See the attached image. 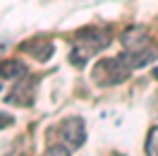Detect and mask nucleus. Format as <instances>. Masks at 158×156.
<instances>
[{"label": "nucleus", "mask_w": 158, "mask_h": 156, "mask_svg": "<svg viewBox=\"0 0 158 156\" xmlns=\"http://www.w3.org/2000/svg\"><path fill=\"white\" fill-rule=\"evenodd\" d=\"M110 43V34L98 27H86L77 34V48L72 50V63L84 67L86 60L94 58L98 50H103Z\"/></svg>", "instance_id": "f257e3e1"}, {"label": "nucleus", "mask_w": 158, "mask_h": 156, "mask_svg": "<svg viewBox=\"0 0 158 156\" xmlns=\"http://www.w3.org/2000/svg\"><path fill=\"white\" fill-rule=\"evenodd\" d=\"M129 63L125 60V55H118V58H103L96 63L94 67V82L98 87H113L118 82H125L129 77Z\"/></svg>", "instance_id": "f03ea898"}, {"label": "nucleus", "mask_w": 158, "mask_h": 156, "mask_svg": "<svg viewBox=\"0 0 158 156\" xmlns=\"http://www.w3.org/2000/svg\"><path fill=\"white\" fill-rule=\"evenodd\" d=\"M58 132H60V142L69 149H77V146L84 144L86 139V127H84V120L81 118H67L58 125Z\"/></svg>", "instance_id": "7ed1b4c3"}, {"label": "nucleus", "mask_w": 158, "mask_h": 156, "mask_svg": "<svg viewBox=\"0 0 158 156\" xmlns=\"http://www.w3.org/2000/svg\"><path fill=\"white\" fill-rule=\"evenodd\" d=\"M19 50L31 55L34 60H48L53 55V43L48 39H31L29 43H22Z\"/></svg>", "instance_id": "20e7f679"}, {"label": "nucleus", "mask_w": 158, "mask_h": 156, "mask_svg": "<svg viewBox=\"0 0 158 156\" xmlns=\"http://www.w3.org/2000/svg\"><path fill=\"white\" fill-rule=\"evenodd\" d=\"M146 43H148V34L141 27H132L129 31L122 34V46L127 50H139V48H144Z\"/></svg>", "instance_id": "39448f33"}, {"label": "nucleus", "mask_w": 158, "mask_h": 156, "mask_svg": "<svg viewBox=\"0 0 158 156\" xmlns=\"http://www.w3.org/2000/svg\"><path fill=\"white\" fill-rule=\"evenodd\" d=\"M31 89H34V82L31 79H24V87L22 84H17V87L12 89V94H10V103H17V106H31Z\"/></svg>", "instance_id": "423d86ee"}, {"label": "nucleus", "mask_w": 158, "mask_h": 156, "mask_svg": "<svg viewBox=\"0 0 158 156\" xmlns=\"http://www.w3.org/2000/svg\"><path fill=\"white\" fill-rule=\"evenodd\" d=\"M27 72V67L22 65L19 60H2L0 63V77L2 79H17Z\"/></svg>", "instance_id": "0eeeda50"}, {"label": "nucleus", "mask_w": 158, "mask_h": 156, "mask_svg": "<svg viewBox=\"0 0 158 156\" xmlns=\"http://www.w3.org/2000/svg\"><path fill=\"white\" fill-rule=\"evenodd\" d=\"M146 154L158 156V127H151V132L146 137Z\"/></svg>", "instance_id": "6e6552de"}, {"label": "nucleus", "mask_w": 158, "mask_h": 156, "mask_svg": "<svg viewBox=\"0 0 158 156\" xmlns=\"http://www.w3.org/2000/svg\"><path fill=\"white\" fill-rule=\"evenodd\" d=\"M46 156H69V151L65 144H53L46 149Z\"/></svg>", "instance_id": "1a4fd4ad"}, {"label": "nucleus", "mask_w": 158, "mask_h": 156, "mask_svg": "<svg viewBox=\"0 0 158 156\" xmlns=\"http://www.w3.org/2000/svg\"><path fill=\"white\" fill-rule=\"evenodd\" d=\"M5 125H12V118L5 115V113H0V127H5Z\"/></svg>", "instance_id": "9d476101"}, {"label": "nucleus", "mask_w": 158, "mask_h": 156, "mask_svg": "<svg viewBox=\"0 0 158 156\" xmlns=\"http://www.w3.org/2000/svg\"><path fill=\"white\" fill-rule=\"evenodd\" d=\"M153 77H156V79H158V67H156V70H153Z\"/></svg>", "instance_id": "9b49d317"}]
</instances>
